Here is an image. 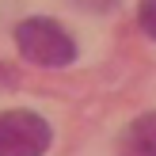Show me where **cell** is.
Wrapping results in <instances>:
<instances>
[{"instance_id": "6da1fadb", "label": "cell", "mask_w": 156, "mask_h": 156, "mask_svg": "<svg viewBox=\"0 0 156 156\" xmlns=\"http://www.w3.org/2000/svg\"><path fill=\"white\" fill-rule=\"evenodd\" d=\"M15 46L27 61L46 65V69H61L76 57L73 34H65L53 19H23L15 27Z\"/></svg>"}, {"instance_id": "7a4b0ae2", "label": "cell", "mask_w": 156, "mask_h": 156, "mask_svg": "<svg viewBox=\"0 0 156 156\" xmlns=\"http://www.w3.org/2000/svg\"><path fill=\"white\" fill-rule=\"evenodd\" d=\"M50 149V122L34 111H0V156H42Z\"/></svg>"}, {"instance_id": "3957f363", "label": "cell", "mask_w": 156, "mask_h": 156, "mask_svg": "<svg viewBox=\"0 0 156 156\" xmlns=\"http://www.w3.org/2000/svg\"><path fill=\"white\" fill-rule=\"evenodd\" d=\"M126 156H156V114H141L126 129Z\"/></svg>"}, {"instance_id": "277c9868", "label": "cell", "mask_w": 156, "mask_h": 156, "mask_svg": "<svg viewBox=\"0 0 156 156\" xmlns=\"http://www.w3.org/2000/svg\"><path fill=\"white\" fill-rule=\"evenodd\" d=\"M141 27L149 38H156V0H141Z\"/></svg>"}]
</instances>
